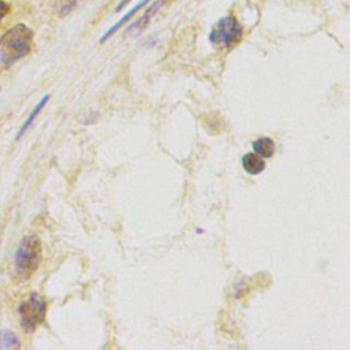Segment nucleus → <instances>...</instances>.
<instances>
[{
    "label": "nucleus",
    "mask_w": 350,
    "mask_h": 350,
    "mask_svg": "<svg viewBox=\"0 0 350 350\" xmlns=\"http://www.w3.org/2000/svg\"><path fill=\"white\" fill-rule=\"evenodd\" d=\"M21 342L16 334L8 329L0 331V349L3 350H11V349H19Z\"/></svg>",
    "instance_id": "9d476101"
},
{
    "label": "nucleus",
    "mask_w": 350,
    "mask_h": 350,
    "mask_svg": "<svg viewBox=\"0 0 350 350\" xmlns=\"http://www.w3.org/2000/svg\"><path fill=\"white\" fill-rule=\"evenodd\" d=\"M242 167L249 175H257L265 170V161L256 153H246L242 157Z\"/></svg>",
    "instance_id": "39448f33"
},
{
    "label": "nucleus",
    "mask_w": 350,
    "mask_h": 350,
    "mask_svg": "<svg viewBox=\"0 0 350 350\" xmlns=\"http://www.w3.org/2000/svg\"><path fill=\"white\" fill-rule=\"evenodd\" d=\"M242 38V26L234 15H227L219 19L209 33V41L217 48L230 49Z\"/></svg>",
    "instance_id": "7ed1b4c3"
},
{
    "label": "nucleus",
    "mask_w": 350,
    "mask_h": 350,
    "mask_svg": "<svg viewBox=\"0 0 350 350\" xmlns=\"http://www.w3.org/2000/svg\"><path fill=\"white\" fill-rule=\"evenodd\" d=\"M48 100H49V94H45L40 101H38V104L33 108V111L30 112V115L27 116V119L23 122V124L21 126V129H19V133H18V135H16V139H19L26 131H27V129L33 124V122L36 120V118L40 115V112L42 111V108L46 105V103H48Z\"/></svg>",
    "instance_id": "6e6552de"
},
{
    "label": "nucleus",
    "mask_w": 350,
    "mask_h": 350,
    "mask_svg": "<svg viewBox=\"0 0 350 350\" xmlns=\"http://www.w3.org/2000/svg\"><path fill=\"white\" fill-rule=\"evenodd\" d=\"M41 242L37 235H26L15 252V272L26 279L36 272L41 262Z\"/></svg>",
    "instance_id": "f03ea898"
},
{
    "label": "nucleus",
    "mask_w": 350,
    "mask_h": 350,
    "mask_svg": "<svg viewBox=\"0 0 350 350\" xmlns=\"http://www.w3.org/2000/svg\"><path fill=\"white\" fill-rule=\"evenodd\" d=\"M21 327L25 332H33L38 328V325L44 321L46 314V301L33 293L23 302H21L18 308Z\"/></svg>",
    "instance_id": "20e7f679"
},
{
    "label": "nucleus",
    "mask_w": 350,
    "mask_h": 350,
    "mask_svg": "<svg viewBox=\"0 0 350 350\" xmlns=\"http://www.w3.org/2000/svg\"><path fill=\"white\" fill-rule=\"evenodd\" d=\"M148 3H150V0H142V1H141V3H138L134 8H131L127 14H124V15H123V16H122V18H120V19H119V21H118L112 27H109V29L107 30V33L100 38V42H104V41H107L111 36H113V34H115V33H116V31H118V30H119V29H120V27H122L127 21H129V19H131V18H133V16H134V15H135L141 8H144Z\"/></svg>",
    "instance_id": "423d86ee"
},
{
    "label": "nucleus",
    "mask_w": 350,
    "mask_h": 350,
    "mask_svg": "<svg viewBox=\"0 0 350 350\" xmlns=\"http://www.w3.org/2000/svg\"><path fill=\"white\" fill-rule=\"evenodd\" d=\"M8 11H10V5L4 0H0V21L8 14Z\"/></svg>",
    "instance_id": "f8f14e48"
},
{
    "label": "nucleus",
    "mask_w": 350,
    "mask_h": 350,
    "mask_svg": "<svg viewBox=\"0 0 350 350\" xmlns=\"http://www.w3.org/2000/svg\"><path fill=\"white\" fill-rule=\"evenodd\" d=\"M253 150L261 157H272V154L275 153V142L269 137L257 138L256 141H253Z\"/></svg>",
    "instance_id": "0eeeda50"
},
{
    "label": "nucleus",
    "mask_w": 350,
    "mask_h": 350,
    "mask_svg": "<svg viewBox=\"0 0 350 350\" xmlns=\"http://www.w3.org/2000/svg\"><path fill=\"white\" fill-rule=\"evenodd\" d=\"M77 3H78V0H66V1L63 3V5L60 7V14H62V15L68 14V12L75 7Z\"/></svg>",
    "instance_id": "9b49d317"
},
{
    "label": "nucleus",
    "mask_w": 350,
    "mask_h": 350,
    "mask_svg": "<svg viewBox=\"0 0 350 350\" xmlns=\"http://www.w3.org/2000/svg\"><path fill=\"white\" fill-rule=\"evenodd\" d=\"M33 45V31L23 23L11 27L0 37V63L4 67L12 66L25 57Z\"/></svg>",
    "instance_id": "f257e3e1"
},
{
    "label": "nucleus",
    "mask_w": 350,
    "mask_h": 350,
    "mask_svg": "<svg viewBox=\"0 0 350 350\" xmlns=\"http://www.w3.org/2000/svg\"><path fill=\"white\" fill-rule=\"evenodd\" d=\"M130 1H131V0H122V1L118 4V7H116V10H115V11H116V12H119V11H120L122 8H124Z\"/></svg>",
    "instance_id": "ddd939ff"
},
{
    "label": "nucleus",
    "mask_w": 350,
    "mask_h": 350,
    "mask_svg": "<svg viewBox=\"0 0 350 350\" xmlns=\"http://www.w3.org/2000/svg\"><path fill=\"white\" fill-rule=\"evenodd\" d=\"M163 3H164V0H156L146 11H145V14L133 25V26H130V29L129 30H141V29H144L148 23H149V21H150V18L160 10V7L163 5Z\"/></svg>",
    "instance_id": "1a4fd4ad"
}]
</instances>
